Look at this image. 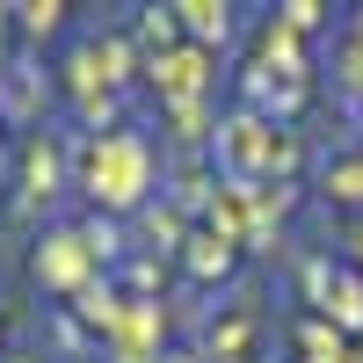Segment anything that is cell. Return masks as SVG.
I'll return each mask as SVG.
<instances>
[{
    "label": "cell",
    "mask_w": 363,
    "mask_h": 363,
    "mask_svg": "<svg viewBox=\"0 0 363 363\" xmlns=\"http://www.w3.org/2000/svg\"><path fill=\"white\" fill-rule=\"evenodd\" d=\"M189 247H196V255H189L196 277H225V262H233V255H225V240H189Z\"/></svg>",
    "instance_id": "obj_1"
},
{
    "label": "cell",
    "mask_w": 363,
    "mask_h": 363,
    "mask_svg": "<svg viewBox=\"0 0 363 363\" xmlns=\"http://www.w3.org/2000/svg\"><path fill=\"white\" fill-rule=\"evenodd\" d=\"M8 363H29V356H8Z\"/></svg>",
    "instance_id": "obj_2"
}]
</instances>
